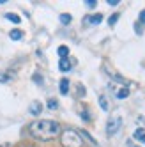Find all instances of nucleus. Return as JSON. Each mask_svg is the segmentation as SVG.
Returning <instances> with one entry per match:
<instances>
[{"instance_id":"obj_8","label":"nucleus","mask_w":145,"mask_h":147,"mask_svg":"<svg viewBox=\"0 0 145 147\" xmlns=\"http://www.w3.org/2000/svg\"><path fill=\"white\" fill-rule=\"evenodd\" d=\"M87 22L92 23V25H99L103 22V14H94V16H89L87 18Z\"/></svg>"},{"instance_id":"obj_5","label":"nucleus","mask_w":145,"mask_h":147,"mask_svg":"<svg viewBox=\"0 0 145 147\" xmlns=\"http://www.w3.org/2000/svg\"><path fill=\"white\" fill-rule=\"evenodd\" d=\"M58 69H60V71H64V73L71 69V62H69V59H67V57L58 60Z\"/></svg>"},{"instance_id":"obj_15","label":"nucleus","mask_w":145,"mask_h":147,"mask_svg":"<svg viewBox=\"0 0 145 147\" xmlns=\"http://www.w3.org/2000/svg\"><path fill=\"white\" fill-rule=\"evenodd\" d=\"M60 22L64 23V25L71 23V14H60Z\"/></svg>"},{"instance_id":"obj_12","label":"nucleus","mask_w":145,"mask_h":147,"mask_svg":"<svg viewBox=\"0 0 145 147\" xmlns=\"http://www.w3.org/2000/svg\"><path fill=\"white\" fill-rule=\"evenodd\" d=\"M128 96H129V89H128V87L117 90V98H119V99H124V98H128Z\"/></svg>"},{"instance_id":"obj_17","label":"nucleus","mask_w":145,"mask_h":147,"mask_svg":"<svg viewBox=\"0 0 145 147\" xmlns=\"http://www.w3.org/2000/svg\"><path fill=\"white\" fill-rule=\"evenodd\" d=\"M57 107H58V103H57L55 99H50V101H48V108H57Z\"/></svg>"},{"instance_id":"obj_1","label":"nucleus","mask_w":145,"mask_h":147,"mask_svg":"<svg viewBox=\"0 0 145 147\" xmlns=\"http://www.w3.org/2000/svg\"><path fill=\"white\" fill-rule=\"evenodd\" d=\"M28 131L34 138L46 142V140H51V138H55V136H58L62 129H60V124L57 121L39 119V121H34L28 126Z\"/></svg>"},{"instance_id":"obj_10","label":"nucleus","mask_w":145,"mask_h":147,"mask_svg":"<svg viewBox=\"0 0 145 147\" xmlns=\"http://www.w3.org/2000/svg\"><path fill=\"white\" fill-rule=\"evenodd\" d=\"M134 138H136V140H142V142H145V129H143V128H138L136 131H134Z\"/></svg>"},{"instance_id":"obj_13","label":"nucleus","mask_w":145,"mask_h":147,"mask_svg":"<svg viewBox=\"0 0 145 147\" xmlns=\"http://www.w3.org/2000/svg\"><path fill=\"white\" fill-rule=\"evenodd\" d=\"M58 55H60V59H66L67 55H69V48L67 46H58Z\"/></svg>"},{"instance_id":"obj_6","label":"nucleus","mask_w":145,"mask_h":147,"mask_svg":"<svg viewBox=\"0 0 145 147\" xmlns=\"http://www.w3.org/2000/svg\"><path fill=\"white\" fill-rule=\"evenodd\" d=\"M30 113H32V115H39L41 113V110H43V105H41L39 101H36V103H32V105H30Z\"/></svg>"},{"instance_id":"obj_14","label":"nucleus","mask_w":145,"mask_h":147,"mask_svg":"<svg viewBox=\"0 0 145 147\" xmlns=\"http://www.w3.org/2000/svg\"><path fill=\"white\" fill-rule=\"evenodd\" d=\"M99 105H101V108H103V110H108V101H106L105 96H101V98H99Z\"/></svg>"},{"instance_id":"obj_2","label":"nucleus","mask_w":145,"mask_h":147,"mask_svg":"<svg viewBox=\"0 0 145 147\" xmlns=\"http://www.w3.org/2000/svg\"><path fill=\"white\" fill-rule=\"evenodd\" d=\"M60 144L62 147H83V136L75 129L60 131Z\"/></svg>"},{"instance_id":"obj_4","label":"nucleus","mask_w":145,"mask_h":147,"mask_svg":"<svg viewBox=\"0 0 145 147\" xmlns=\"http://www.w3.org/2000/svg\"><path fill=\"white\" fill-rule=\"evenodd\" d=\"M11 80H14L13 71H0V82H11Z\"/></svg>"},{"instance_id":"obj_16","label":"nucleus","mask_w":145,"mask_h":147,"mask_svg":"<svg viewBox=\"0 0 145 147\" xmlns=\"http://www.w3.org/2000/svg\"><path fill=\"white\" fill-rule=\"evenodd\" d=\"M117 20H119V13H115L113 16H110V20H108V23L110 25H115L117 23Z\"/></svg>"},{"instance_id":"obj_20","label":"nucleus","mask_w":145,"mask_h":147,"mask_svg":"<svg viewBox=\"0 0 145 147\" xmlns=\"http://www.w3.org/2000/svg\"><path fill=\"white\" fill-rule=\"evenodd\" d=\"M108 4H110V5H117L119 0H108Z\"/></svg>"},{"instance_id":"obj_3","label":"nucleus","mask_w":145,"mask_h":147,"mask_svg":"<svg viewBox=\"0 0 145 147\" xmlns=\"http://www.w3.org/2000/svg\"><path fill=\"white\" fill-rule=\"evenodd\" d=\"M120 126H122V119L119 117V115H113V117H110L108 122H106V133L110 136H113V135L120 129Z\"/></svg>"},{"instance_id":"obj_9","label":"nucleus","mask_w":145,"mask_h":147,"mask_svg":"<svg viewBox=\"0 0 145 147\" xmlns=\"http://www.w3.org/2000/svg\"><path fill=\"white\" fill-rule=\"evenodd\" d=\"M9 36H11L13 41H19V39L23 37V32H21V30H18V28H14V30H11V34H9Z\"/></svg>"},{"instance_id":"obj_7","label":"nucleus","mask_w":145,"mask_h":147,"mask_svg":"<svg viewBox=\"0 0 145 147\" xmlns=\"http://www.w3.org/2000/svg\"><path fill=\"white\" fill-rule=\"evenodd\" d=\"M58 89H60V94H64V96H66V94L69 92V80H67V78H62Z\"/></svg>"},{"instance_id":"obj_19","label":"nucleus","mask_w":145,"mask_h":147,"mask_svg":"<svg viewBox=\"0 0 145 147\" xmlns=\"http://www.w3.org/2000/svg\"><path fill=\"white\" fill-rule=\"evenodd\" d=\"M87 5H89V7H96V5H97V2H94V0H89Z\"/></svg>"},{"instance_id":"obj_18","label":"nucleus","mask_w":145,"mask_h":147,"mask_svg":"<svg viewBox=\"0 0 145 147\" xmlns=\"http://www.w3.org/2000/svg\"><path fill=\"white\" fill-rule=\"evenodd\" d=\"M140 22H142V23L145 25V9H143V11L140 13Z\"/></svg>"},{"instance_id":"obj_11","label":"nucleus","mask_w":145,"mask_h":147,"mask_svg":"<svg viewBox=\"0 0 145 147\" xmlns=\"http://www.w3.org/2000/svg\"><path fill=\"white\" fill-rule=\"evenodd\" d=\"M5 18L9 20V22H13V23H19V22H21V18H19L18 14H14V13H7Z\"/></svg>"}]
</instances>
